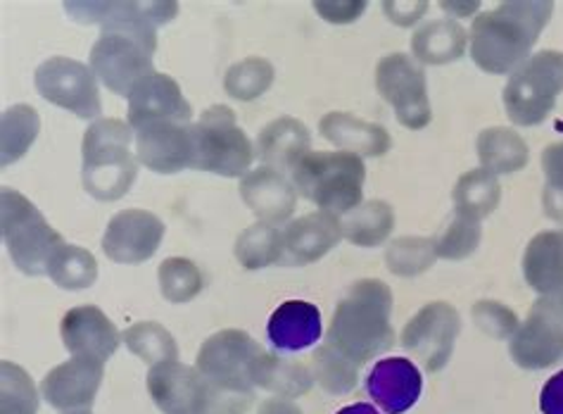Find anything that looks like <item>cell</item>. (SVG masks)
Segmentation results:
<instances>
[{
    "instance_id": "obj_17",
    "label": "cell",
    "mask_w": 563,
    "mask_h": 414,
    "mask_svg": "<svg viewBox=\"0 0 563 414\" xmlns=\"http://www.w3.org/2000/svg\"><path fill=\"white\" fill-rule=\"evenodd\" d=\"M136 139V160L155 174H176L192 170L196 151H192L190 124L181 122H147L133 129Z\"/></svg>"
},
{
    "instance_id": "obj_11",
    "label": "cell",
    "mask_w": 563,
    "mask_h": 414,
    "mask_svg": "<svg viewBox=\"0 0 563 414\" xmlns=\"http://www.w3.org/2000/svg\"><path fill=\"white\" fill-rule=\"evenodd\" d=\"M264 348L241 329H224L200 346L196 367L214 383L231 391H255L252 369Z\"/></svg>"
},
{
    "instance_id": "obj_25",
    "label": "cell",
    "mask_w": 563,
    "mask_h": 414,
    "mask_svg": "<svg viewBox=\"0 0 563 414\" xmlns=\"http://www.w3.org/2000/svg\"><path fill=\"white\" fill-rule=\"evenodd\" d=\"M266 334L274 348L286 352H298L317 346L321 338V313L319 307L305 301L280 303L266 324Z\"/></svg>"
},
{
    "instance_id": "obj_45",
    "label": "cell",
    "mask_w": 563,
    "mask_h": 414,
    "mask_svg": "<svg viewBox=\"0 0 563 414\" xmlns=\"http://www.w3.org/2000/svg\"><path fill=\"white\" fill-rule=\"evenodd\" d=\"M542 170L547 174V186L563 190V141L542 153Z\"/></svg>"
},
{
    "instance_id": "obj_13",
    "label": "cell",
    "mask_w": 563,
    "mask_h": 414,
    "mask_svg": "<svg viewBox=\"0 0 563 414\" xmlns=\"http://www.w3.org/2000/svg\"><path fill=\"white\" fill-rule=\"evenodd\" d=\"M459 331H462V317H459L456 307L435 301L421 307L407 324L402 331V346L428 372H440L452 360Z\"/></svg>"
},
{
    "instance_id": "obj_6",
    "label": "cell",
    "mask_w": 563,
    "mask_h": 414,
    "mask_svg": "<svg viewBox=\"0 0 563 414\" xmlns=\"http://www.w3.org/2000/svg\"><path fill=\"white\" fill-rule=\"evenodd\" d=\"M0 231L14 268L26 276L48 274L53 253L65 243L38 207L10 186L0 190Z\"/></svg>"
},
{
    "instance_id": "obj_31",
    "label": "cell",
    "mask_w": 563,
    "mask_h": 414,
    "mask_svg": "<svg viewBox=\"0 0 563 414\" xmlns=\"http://www.w3.org/2000/svg\"><path fill=\"white\" fill-rule=\"evenodd\" d=\"M478 157L490 174H511L526 167L528 145L516 131L493 127L478 137Z\"/></svg>"
},
{
    "instance_id": "obj_43",
    "label": "cell",
    "mask_w": 563,
    "mask_h": 414,
    "mask_svg": "<svg viewBox=\"0 0 563 414\" xmlns=\"http://www.w3.org/2000/svg\"><path fill=\"white\" fill-rule=\"evenodd\" d=\"M473 319L483 334L497 338V341L511 338L518 331V317L514 309L497 301H481L473 305Z\"/></svg>"
},
{
    "instance_id": "obj_18",
    "label": "cell",
    "mask_w": 563,
    "mask_h": 414,
    "mask_svg": "<svg viewBox=\"0 0 563 414\" xmlns=\"http://www.w3.org/2000/svg\"><path fill=\"white\" fill-rule=\"evenodd\" d=\"M192 106L184 98L181 86L169 74L155 72L141 79L129 96V124L139 129L147 122H181L188 124Z\"/></svg>"
},
{
    "instance_id": "obj_37",
    "label": "cell",
    "mask_w": 563,
    "mask_h": 414,
    "mask_svg": "<svg viewBox=\"0 0 563 414\" xmlns=\"http://www.w3.org/2000/svg\"><path fill=\"white\" fill-rule=\"evenodd\" d=\"M312 374L333 395L350 393L360 381V364L350 360L329 341H323L312 355Z\"/></svg>"
},
{
    "instance_id": "obj_7",
    "label": "cell",
    "mask_w": 563,
    "mask_h": 414,
    "mask_svg": "<svg viewBox=\"0 0 563 414\" xmlns=\"http://www.w3.org/2000/svg\"><path fill=\"white\" fill-rule=\"evenodd\" d=\"M190 134L196 151L192 170L235 179L245 176L255 160V145L235 122V112L227 106L207 108L200 120L190 124Z\"/></svg>"
},
{
    "instance_id": "obj_22",
    "label": "cell",
    "mask_w": 563,
    "mask_h": 414,
    "mask_svg": "<svg viewBox=\"0 0 563 414\" xmlns=\"http://www.w3.org/2000/svg\"><path fill=\"white\" fill-rule=\"evenodd\" d=\"M280 233H284L280 264H312L331 253L343 239V221L333 213L319 210L290 221Z\"/></svg>"
},
{
    "instance_id": "obj_9",
    "label": "cell",
    "mask_w": 563,
    "mask_h": 414,
    "mask_svg": "<svg viewBox=\"0 0 563 414\" xmlns=\"http://www.w3.org/2000/svg\"><path fill=\"white\" fill-rule=\"evenodd\" d=\"M71 20L98 24L100 34H122L139 41L151 53L157 51V26L179 14V3L129 0V3H65Z\"/></svg>"
},
{
    "instance_id": "obj_41",
    "label": "cell",
    "mask_w": 563,
    "mask_h": 414,
    "mask_svg": "<svg viewBox=\"0 0 563 414\" xmlns=\"http://www.w3.org/2000/svg\"><path fill=\"white\" fill-rule=\"evenodd\" d=\"M438 253L431 239H397L390 243L385 262L397 276H417L433 268Z\"/></svg>"
},
{
    "instance_id": "obj_49",
    "label": "cell",
    "mask_w": 563,
    "mask_h": 414,
    "mask_svg": "<svg viewBox=\"0 0 563 414\" xmlns=\"http://www.w3.org/2000/svg\"><path fill=\"white\" fill-rule=\"evenodd\" d=\"M440 8L454 14V18H468L471 12H476L481 8V3H440Z\"/></svg>"
},
{
    "instance_id": "obj_34",
    "label": "cell",
    "mask_w": 563,
    "mask_h": 414,
    "mask_svg": "<svg viewBox=\"0 0 563 414\" xmlns=\"http://www.w3.org/2000/svg\"><path fill=\"white\" fill-rule=\"evenodd\" d=\"M233 253L235 260L241 262V268L252 272L272 268V264H280V258H284V233L274 225L257 221V225L247 227L239 239H235Z\"/></svg>"
},
{
    "instance_id": "obj_2",
    "label": "cell",
    "mask_w": 563,
    "mask_h": 414,
    "mask_svg": "<svg viewBox=\"0 0 563 414\" xmlns=\"http://www.w3.org/2000/svg\"><path fill=\"white\" fill-rule=\"evenodd\" d=\"M393 291L378 279H362L338 303L329 341L360 367L395 344Z\"/></svg>"
},
{
    "instance_id": "obj_15",
    "label": "cell",
    "mask_w": 563,
    "mask_h": 414,
    "mask_svg": "<svg viewBox=\"0 0 563 414\" xmlns=\"http://www.w3.org/2000/svg\"><path fill=\"white\" fill-rule=\"evenodd\" d=\"M91 69L114 96L129 98L133 86L155 74L153 53L122 34H100L91 48Z\"/></svg>"
},
{
    "instance_id": "obj_42",
    "label": "cell",
    "mask_w": 563,
    "mask_h": 414,
    "mask_svg": "<svg viewBox=\"0 0 563 414\" xmlns=\"http://www.w3.org/2000/svg\"><path fill=\"white\" fill-rule=\"evenodd\" d=\"M481 236L483 231L476 219L456 215L452 225L433 241L435 253L438 258H444V260H464L478 248Z\"/></svg>"
},
{
    "instance_id": "obj_5",
    "label": "cell",
    "mask_w": 563,
    "mask_h": 414,
    "mask_svg": "<svg viewBox=\"0 0 563 414\" xmlns=\"http://www.w3.org/2000/svg\"><path fill=\"white\" fill-rule=\"evenodd\" d=\"M366 167L347 151H309L292 170V186L323 213L347 215L362 205Z\"/></svg>"
},
{
    "instance_id": "obj_21",
    "label": "cell",
    "mask_w": 563,
    "mask_h": 414,
    "mask_svg": "<svg viewBox=\"0 0 563 414\" xmlns=\"http://www.w3.org/2000/svg\"><path fill=\"white\" fill-rule=\"evenodd\" d=\"M366 391L385 414H405L421 397L423 377L407 358H385L374 364Z\"/></svg>"
},
{
    "instance_id": "obj_20",
    "label": "cell",
    "mask_w": 563,
    "mask_h": 414,
    "mask_svg": "<svg viewBox=\"0 0 563 414\" xmlns=\"http://www.w3.org/2000/svg\"><path fill=\"white\" fill-rule=\"evenodd\" d=\"M60 336L74 358L108 362L122 344V334L96 305L74 307L63 317Z\"/></svg>"
},
{
    "instance_id": "obj_50",
    "label": "cell",
    "mask_w": 563,
    "mask_h": 414,
    "mask_svg": "<svg viewBox=\"0 0 563 414\" xmlns=\"http://www.w3.org/2000/svg\"><path fill=\"white\" fill-rule=\"evenodd\" d=\"M338 414H380V412L374 405H368V403H354V405L343 407Z\"/></svg>"
},
{
    "instance_id": "obj_1",
    "label": "cell",
    "mask_w": 563,
    "mask_h": 414,
    "mask_svg": "<svg viewBox=\"0 0 563 414\" xmlns=\"http://www.w3.org/2000/svg\"><path fill=\"white\" fill-rule=\"evenodd\" d=\"M552 10V3H501L478 14L468 36L473 63L490 74H514L526 63Z\"/></svg>"
},
{
    "instance_id": "obj_14",
    "label": "cell",
    "mask_w": 563,
    "mask_h": 414,
    "mask_svg": "<svg viewBox=\"0 0 563 414\" xmlns=\"http://www.w3.org/2000/svg\"><path fill=\"white\" fill-rule=\"evenodd\" d=\"M511 358L523 369H544L563 358V307L554 295H542L530 317L511 336Z\"/></svg>"
},
{
    "instance_id": "obj_8",
    "label": "cell",
    "mask_w": 563,
    "mask_h": 414,
    "mask_svg": "<svg viewBox=\"0 0 563 414\" xmlns=\"http://www.w3.org/2000/svg\"><path fill=\"white\" fill-rule=\"evenodd\" d=\"M563 91V53L544 51L528 57L504 88V108L518 127H536L552 112Z\"/></svg>"
},
{
    "instance_id": "obj_39",
    "label": "cell",
    "mask_w": 563,
    "mask_h": 414,
    "mask_svg": "<svg viewBox=\"0 0 563 414\" xmlns=\"http://www.w3.org/2000/svg\"><path fill=\"white\" fill-rule=\"evenodd\" d=\"M159 293L169 303H188L205 288L202 272L198 264L188 258H167L157 270Z\"/></svg>"
},
{
    "instance_id": "obj_40",
    "label": "cell",
    "mask_w": 563,
    "mask_h": 414,
    "mask_svg": "<svg viewBox=\"0 0 563 414\" xmlns=\"http://www.w3.org/2000/svg\"><path fill=\"white\" fill-rule=\"evenodd\" d=\"M0 414H38V393L20 364H0Z\"/></svg>"
},
{
    "instance_id": "obj_4",
    "label": "cell",
    "mask_w": 563,
    "mask_h": 414,
    "mask_svg": "<svg viewBox=\"0 0 563 414\" xmlns=\"http://www.w3.org/2000/svg\"><path fill=\"white\" fill-rule=\"evenodd\" d=\"M147 391L165 414H245L252 405V391H231L207 379L198 367L162 362L151 367Z\"/></svg>"
},
{
    "instance_id": "obj_10",
    "label": "cell",
    "mask_w": 563,
    "mask_h": 414,
    "mask_svg": "<svg viewBox=\"0 0 563 414\" xmlns=\"http://www.w3.org/2000/svg\"><path fill=\"white\" fill-rule=\"evenodd\" d=\"M34 84L43 100L69 110L79 120H96L102 110L96 72L71 57H48L46 63L38 65Z\"/></svg>"
},
{
    "instance_id": "obj_27",
    "label": "cell",
    "mask_w": 563,
    "mask_h": 414,
    "mask_svg": "<svg viewBox=\"0 0 563 414\" xmlns=\"http://www.w3.org/2000/svg\"><path fill=\"white\" fill-rule=\"evenodd\" d=\"M523 274L530 288L540 295H559L563 291V231H542L528 243Z\"/></svg>"
},
{
    "instance_id": "obj_51",
    "label": "cell",
    "mask_w": 563,
    "mask_h": 414,
    "mask_svg": "<svg viewBox=\"0 0 563 414\" xmlns=\"http://www.w3.org/2000/svg\"><path fill=\"white\" fill-rule=\"evenodd\" d=\"M65 414H91L88 410H77V412H65Z\"/></svg>"
},
{
    "instance_id": "obj_28",
    "label": "cell",
    "mask_w": 563,
    "mask_h": 414,
    "mask_svg": "<svg viewBox=\"0 0 563 414\" xmlns=\"http://www.w3.org/2000/svg\"><path fill=\"white\" fill-rule=\"evenodd\" d=\"M252 383L255 389L272 391L280 397H300L314 386V374L305 362L278 358L274 352H262L252 369Z\"/></svg>"
},
{
    "instance_id": "obj_32",
    "label": "cell",
    "mask_w": 563,
    "mask_h": 414,
    "mask_svg": "<svg viewBox=\"0 0 563 414\" xmlns=\"http://www.w3.org/2000/svg\"><path fill=\"white\" fill-rule=\"evenodd\" d=\"M395 227V213L385 200H368L354 207L343 219V239L354 246L374 248L385 243Z\"/></svg>"
},
{
    "instance_id": "obj_46",
    "label": "cell",
    "mask_w": 563,
    "mask_h": 414,
    "mask_svg": "<svg viewBox=\"0 0 563 414\" xmlns=\"http://www.w3.org/2000/svg\"><path fill=\"white\" fill-rule=\"evenodd\" d=\"M542 414H563V372H556L540 393Z\"/></svg>"
},
{
    "instance_id": "obj_3",
    "label": "cell",
    "mask_w": 563,
    "mask_h": 414,
    "mask_svg": "<svg viewBox=\"0 0 563 414\" xmlns=\"http://www.w3.org/2000/svg\"><path fill=\"white\" fill-rule=\"evenodd\" d=\"M133 129L122 120H98L86 129L81 143V179L86 194L114 203L124 198L139 174V160L131 153Z\"/></svg>"
},
{
    "instance_id": "obj_12",
    "label": "cell",
    "mask_w": 563,
    "mask_h": 414,
    "mask_svg": "<svg viewBox=\"0 0 563 414\" xmlns=\"http://www.w3.org/2000/svg\"><path fill=\"white\" fill-rule=\"evenodd\" d=\"M376 86L407 129H423L433 120L426 74L409 55L393 53L383 57L376 69Z\"/></svg>"
},
{
    "instance_id": "obj_24",
    "label": "cell",
    "mask_w": 563,
    "mask_h": 414,
    "mask_svg": "<svg viewBox=\"0 0 563 414\" xmlns=\"http://www.w3.org/2000/svg\"><path fill=\"white\" fill-rule=\"evenodd\" d=\"M309 145H312V137H309L305 122L295 120V117H278L260 131L255 153L264 167L284 174L295 170V165L309 153Z\"/></svg>"
},
{
    "instance_id": "obj_19",
    "label": "cell",
    "mask_w": 563,
    "mask_h": 414,
    "mask_svg": "<svg viewBox=\"0 0 563 414\" xmlns=\"http://www.w3.org/2000/svg\"><path fill=\"white\" fill-rule=\"evenodd\" d=\"M102 364L91 358H71L43 377L41 395L55 410L77 412L93 405L102 383Z\"/></svg>"
},
{
    "instance_id": "obj_23",
    "label": "cell",
    "mask_w": 563,
    "mask_h": 414,
    "mask_svg": "<svg viewBox=\"0 0 563 414\" xmlns=\"http://www.w3.org/2000/svg\"><path fill=\"white\" fill-rule=\"evenodd\" d=\"M241 198L264 225H284L298 205V190L280 172L257 167L243 176Z\"/></svg>"
},
{
    "instance_id": "obj_33",
    "label": "cell",
    "mask_w": 563,
    "mask_h": 414,
    "mask_svg": "<svg viewBox=\"0 0 563 414\" xmlns=\"http://www.w3.org/2000/svg\"><path fill=\"white\" fill-rule=\"evenodd\" d=\"M499 198H501V188H499L497 176L483 167L466 172L462 179L456 182V188H454L456 215L476 219V221L495 213Z\"/></svg>"
},
{
    "instance_id": "obj_30",
    "label": "cell",
    "mask_w": 563,
    "mask_h": 414,
    "mask_svg": "<svg viewBox=\"0 0 563 414\" xmlns=\"http://www.w3.org/2000/svg\"><path fill=\"white\" fill-rule=\"evenodd\" d=\"M38 131L41 117L36 108L18 102V106L3 110V117H0V155H3L0 165L10 167L12 162L22 160L34 145Z\"/></svg>"
},
{
    "instance_id": "obj_36",
    "label": "cell",
    "mask_w": 563,
    "mask_h": 414,
    "mask_svg": "<svg viewBox=\"0 0 563 414\" xmlns=\"http://www.w3.org/2000/svg\"><path fill=\"white\" fill-rule=\"evenodd\" d=\"M122 341L136 358L151 367L179 358V346H176L174 336L157 322L133 324L122 334Z\"/></svg>"
},
{
    "instance_id": "obj_16",
    "label": "cell",
    "mask_w": 563,
    "mask_h": 414,
    "mask_svg": "<svg viewBox=\"0 0 563 414\" xmlns=\"http://www.w3.org/2000/svg\"><path fill=\"white\" fill-rule=\"evenodd\" d=\"M165 231V221L153 213L122 210L110 219L100 246L117 264H141L157 253Z\"/></svg>"
},
{
    "instance_id": "obj_44",
    "label": "cell",
    "mask_w": 563,
    "mask_h": 414,
    "mask_svg": "<svg viewBox=\"0 0 563 414\" xmlns=\"http://www.w3.org/2000/svg\"><path fill=\"white\" fill-rule=\"evenodd\" d=\"M314 10L321 14L323 20L335 22V24H345L357 20L360 14L366 10V3L357 0V3H314Z\"/></svg>"
},
{
    "instance_id": "obj_47",
    "label": "cell",
    "mask_w": 563,
    "mask_h": 414,
    "mask_svg": "<svg viewBox=\"0 0 563 414\" xmlns=\"http://www.w3.org/2000/svg\"><path fill=\"white\" fill-rule=\"evenodd\" d=\"M383 8H385V12H388V18L393 22L407 26L421 18L428 6L426 3H385Z\"/></svg>"
},
{
    "instance_id": "obj_29",
    "label": "cell",
    "mask_w": 563,
    "mask_h": 414,
    "mask_svg": "<svg viewBox=\"0 0 563 414\" xmlns=\"http://www.w3.org/2000/svg\"><path fill=\"white\" fill-rule=\"evenodd\" d=\"M468 34L464 26L450 20H435L421 26L411 39V53L426 65L454 63L466 53Z\"/></svg>"
},
{
    "instance_id": "obj_38",
    "label": "cell",
    "mask_w": 563,
    "mask_h": 414,
    "mask_svg": "<svg viewBox=\"0 0 563 414\" xmlns=\"http://www.w3.org/2000/svg\"><path fill=\"white\" fill-rule=\"evenodd\" d=\"M274 77V65L269 61H264V57L252 55L229 67L224 77V91L235 100H255L269 91Z\"/></svg>"
},
{
    "instance_id": "obj_35",
    "label": "cell",
    "mask_w": 563,
    "mask_h": 414,
    "mask_svg": "<svg viewBox=\"0 0 563 414\" xmlns=\"http://www.w3.org/2000/svg\"><path fill=\"white\" fill-rule=\"evenodd\" d=\"M48 276L65 291L91 288L98 279V262L91 250L63 243L48 262Z\"/></svg>"
},
{
    "instance_id": "obj_26",
    "label": "cell",
    "mask_w": 563,
    "mask_h": 414,
    "mask_svg": "<svg viewBox=\"0 0 563 414\" xmlns=\"http://www.w3.org/2000/svg\"><path fill=\"white\" fill-rule=\"evenodd\" d=\"M321 137L331 141L338 148H345L347 153L378 157L390 151V134L380 124L364 122L360 117H352L347 112H331L325 115L321 124Z\"/></svg>"
},
{
    "instance_id": "obj_48",
    "label": "cell",
    "mask_w": 563,
    "mask_h": 414,
    "mask_svg": "<svg viewBox=\"0 0 563 414\" xmlns=\"http://www.w3.org/2000/svg\"><path fill=\"white\" fill-rule=\"evenodd\" d=\"M257 414H302L298 405H292L286 397H269L260 405Z\"/></svg>"
}]
</instances>
